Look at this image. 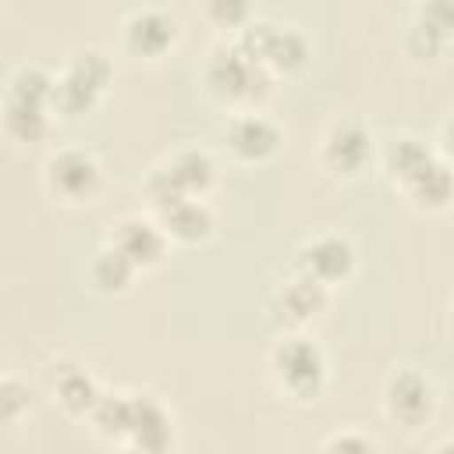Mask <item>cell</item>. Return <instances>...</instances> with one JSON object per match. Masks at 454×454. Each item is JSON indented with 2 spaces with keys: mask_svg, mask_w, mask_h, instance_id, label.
<instances>
[{
  "mask_svg": "<svg viewBox=\"0 0 454 454\" xmlns=\"http://www.w3.org/2000/svg\"><path fill=\"white\" fill-rule=\"evenodd\" d=\"M323 450H380V443H376L369 433L340 429V433H333V436L323 440Z\"/></svg>",
  "mask_w": 454,
  "mask_h": 454,
  "instance_id": "484cf974",
  "label": "cell"
},
{
  "mask_svg": "<svg viewBox=\"0 0 454 454\" xmlns=\"http://www.w3.org/2000/svg\"><path fill=\"white\" fill-rule=\"evenodd\" d=\"M436 450H454V436H450V440H440Z\"/></svg>",
  "mask_w": 454,
  "mask_h": 454,
  "instance_id": "83f0119b",
  "label": "cell"
},
{
  "mask_svg": "<svg viewBox=\"0 0 454 454\" xmlns=\"http://www.w3.org/2000/svg\"><path fill=\"white\" fill-rule=\"evenodd\" d=\"M135 450H170L174 447V415L156 394H131V422H128V443Z\"/></svg>",
  "mask_w": 454,
  "mask_h": 454,
  "instance_id": "9a60e30c",
  "label": "cell"
},
{
  "mask_svg": "<svg viewBox=\"0 0 454 454\" xmlns=\"http://www.w3.org/2000/svg\"><path fill=\"white\" fill-rule=\"evenodd\" d=\"M429 156H433V145H426L422 138H415V135H394L387 142V149H383V170L394 181V188H401Z\"/></svg>",
  "mask_w": 454,
  "mask_h": 454,
  "instance_id": "ffe728a7",
  "label": "cell"
},
{
  "mask_svg": "<svg viewBox=\"0 0 454 454\" xmlns=\"http://www.w3.org/2000/svg\"><path fill=\"white\" fill-rule=\"evenodd\" d=\"M202 4V18L216 28V32H241L245 25L255 21V7L252 0H199Z\"/></svg>",
  "mask_w": 454,
  "mask_h": 454,
  "instance_id": "7402d4cb",
  "label": "cell"
},
{
  "mask_svg": "<svg viewBox=\"0 0 454 454\" xmlns=\"http://www.w3.org/2000/svg\"><path fill=\"white\" fill-rule=\"evenodd\" d=\"M411 21L433 32L440 43H450L454 39V0H419Z\"/></svg>",
  "mask_w": 454,
  "mask_h": 454,
  "instance_id": "603a6c76",
  "label": "cell"
},
{
  "mask_svg": "<svg viewBox=\"0 0 454 454\" xmlns=\"http://www.w3.org/2000/svg\"><path fill=\"white\" fill-rule=\"evenodd\" d=\"M252 60H259L273 78H291L298 71H305V64L312 60V43L301 28L294 25H273V21H252L238 32L234 39Z\"/></svg>",
  "mask_w": 454,
  "mask_h": 454,
  "instance_id": "8992f818",
  "label": "cell"
},
{
  "mask_svg": "<svg viewBox=\"0 0 454 454\" xmlns=\"http://www.w3.org/2000/svg\"><path fill=\"white\" fill-rule=\"evenodd\" d=\"M114 82V60L99 50V46H85L74 50L67 57V64L57 71V114L64 117H85L92 114L106 89Z\"/></svg>",
  "mask_w": 454,
  "mask_h": 454,
  "instance_id": "5b68a950",
  "label": "cell"
},
{
  "mask_svg": "<svg viewBox=\"0 0 454 454\" xmlns=\"http://www.w3.org/2000/svg\"><path fill=\"white\" fill-rule=\"evenodd\" d=\"M156 220L163 223L167 238L177 241V245H202V241H209L213 231H216V213H213V206H209L206 199H199V195L170 202L167 209L156 213Z\"/></svg>",
  "mask_w": 454,
  "mask_h": 454,
  "instance_id": "ac0fdd59",
  "label": "cell"
},
{
  "mask_svg": "<svg viewBox=\"0 0 454 454\" xmlns=\"http://www.w3.org/2000/svg\"><path fill=\"white\" fill-rule=\"evenodd\" d=\"M28 383L18 376H4L0 380V419L7 426H18L28 415Z\"/></svg>",
  "mask_w": 454,
  "mask_h": 454,
  "instance_id": "cb8c5ba5",
  "label": "cell"
},
{
  "mask_svg": "<svg viewBox=\"0 0 454 454\" xmlns=\"http://www.w3.org/2000/svg\"><path fill=\"white\" fill-rule=\"evenodd\" d=\"M202 82L213 99L234 110H259V103L273 89V74L259 60H252L238 43H223L209 50L202 64Z\"/></svg>",
  "mask_w": 454,
  "mask_h": 454,
  "instance_id": "7a4b0ae2",
  "label": "cell"
},
{
  "mask_svg": "<svg viewBox=\"0 0 454 454\" xmlns=\"http://www.w3.org/2000/svg\"><path fill=\"white\" fill-rule=\"evenodd\" d=\"M92 429L110 443H128V422H131V394L124 390H103L96 411L89 415Z\"/></svg>",
  "mask_w": 454,
  "mask_h": 454,
  "instance_id": "44dd1931",
  "label": "cell"
},
{
  "mask_svg": "<svg viewBox=\"0 0 454 454\" xmlns=\"http://www.w3.org/2000/svg\"><path fill=\"white\" fill-rule=\"evenodd\" d=\"M355 266H358V252H355L351 238H344L337 231L312 234L309 241H301L294 248V270L316 277L326 287H337V284L351 280Z\"/></svg>",
  "mask_w": 454,
  "mask_h": 454,
  "instance_id": "7c38bea8",
  "label": "cell"
},
{
  "mask_svg": "<svg viewBox=\"0 0 454 454\" xmlns=\"http://www.w3.org/2000/svg\"><path fill=\"white\" fill-rule=\"evenodd\" d=\"M319 167L330 177H358L372 163V135L362 121L340 117L330 121L319 138Z\"/></svg>",
  "mask_w": 454,
  "mask_h": 454,
  "instance_id": "9c48e42d",
  "label": "cell"
},
{
  "mask_svg": "<svg viewBox=\"0 0 454 454\" xmlns=\"http://www.w3.org/2000/svg\"><path fill=\"white\" fill-rule=\"evenodd\" d=\"M177 18L163 7H138L121 25V43L138 60H160L177 46Z\"/></svg>",
  "mask_w": 454,
  "mask_h": 454,
  "instance_id": "4fadbf2b",
  "label": "cell"
},
{
  "mask_svg": "<svg viewBox=\"0 0 454 454\" xmlns=\"http://www.w3.org/2000/svg\"><path fill=\"white\" fill-rule=\"evenodd\" d=\"M450 323H454V305H450Z\"/></svg>",
  "mask_w": 454,
  "mask_h": 454,
  "instance_id": "f1b7e54d",
  "label": "cell"
},
{
  "mask_svg": "<svg viewBox=\"0 0 454 454\" xmlns=\"http://www.w3.org/2000/svg\"><path fill=\"white\" fill-rule=\"evenodd\" d=\"M43 188L60 206H89L103 192V163L85 145H60L43 163Z\"/></svg>",
  "mask_w": 454,
  "mask_h": 454,
  "instance_id": "52a82bcc",
  "label": "cell"
},
{
  "mask_svg": "<svg viewBox=\"0 0 454 454\" xmlns=\"http://www.w3.org/2000/svg\"><path fill=\"white\" fill-rule=\"evenodd\" d=\"M383 411L404 429L429 426L436 415V383L415 365H397L383 383Z\"/></svg>",
  "mask_w": 454,
  "mask_h": 454,
  "instance_id": "ba28073f",
  "label": "cell"
},
{
  "mask_svg": "<svg viewBox=\"0 0 454 454\" xmlns=\"http://www.w3.org/2000/svg\"><path fill=\"white\" fill-rule=\"evenodd\" d=\"M223 145L238 163L259 167L284 149V128L262 110H238L223 128Z\"/></svg>",
  "mask_w": 454,
  "mask_h": 454,
  "instance_id": "30bf717a",
  "label": "cell"
},
{
  "mask_svg": "<svg viewBox=\"0 0 454 454\" xmlns=\"http://www.w3.org/2000/svg\"><path fill=\"white\" fill-rule=\"evenodd\" d=\"M270 372L280 394L305 404V401L323 397L326 380H330V362H326V351L312 337H305L301 330H291L273 344Z\"/></svg>",
  "mask_w": 454,
  "mask_h": 454,
  "instance_id": "3957f363",
  "label": "cell"
},
{
  "mask_svg": "<svg viewBox=\"0 0 454 454\" xmlns=\"http://www.w3.org/2000/svg\"><path fill=\"white\" fill-rule=\"evenodd\" d=\"M330 305V287L319 284L316 277L294 270L287 280L277 284V291L270 294V319L284 330H301L312 319H319Z\"/></svg>",
  "mask_w": 454,
  "mask_h": 454,
  "instance_id": "8fae6325",
  "label": "cell"
},
{
  "mask_svg": "<svg viewBox=\"0 0 454 454\" xmlns=\"http://www.w3.org/2000/svg\"><path fill=\"white\" fill-rule=\"evenodd\" d=\"M440 145H443V156H450L454 160V114L443 121V128H440Z\"/></svg>",
  "mask_w": 454,
  "mask_h": 454,
  "instance_id": "4316f807",
  "label": "cell"
},
{
  "mask_svg": "<svg viewBox=\"0 0 454 454\" xmlns=\"http://www.w3.org/2000/svg\"><path fill=\"white\" fill-rule=\"evenodd\" d=\"M50 394L57 401V408L67 415V419H89L103 397V387L99 380L78 365V362H60L53 365V376H50Z\"/></svg>",
  "mask_w": 454,
  "mask_h": 454,
  "instance_id": "2e32d148",
  "label": "cell"
},
{
  "mask_svg": "<svg viewBox=\"0 0 454 454\" xmlns=\"http://www.w3.org/2000/svg\"><path fill=\"white\" fill-rule=\"evenodd\" d=\"M57 74L39 64H18L4 89V135L14 145H39L53 131Z\"/></svg>",
  "mask_w": 454,
  "mask_h": 454,
  "instance_id": "6da1fadb",
  "label": "cell"
},
{
  "mask_svg": "<svg viewBox=\"0 0 454 454\" xmlns=\"http://www.w3.org/2000/svg\"><path fill=\"white\" fill-rule=\"evenodd\" d=\"M138 273H142V270H138L117 245H110V241H103V245L92 252L89 270H85L92 291H96V294H110V298H114V294H128Z\"/></svg>",
  "mask_w": 454,
  "mask_h": 454,
  "instance_id": "d6986e66",
  "label": "cell"
},
{
  "mask_svg": "<svg viewBox=\"0 0 454 454\" xmlns=\"http://www.w3.org/2000/svg\"><path fill=\"white\" fill-rule=\"evenodd\" d=\"M401 195L422 209V213H443L450 202H454V167L443 160V156H429L404 184H401Z\"/></svg>",
  "mask_w": 454,
  "mask_h": 454,
  "instance_id": "e0dca14e",
  "label": "cell"
},
{
  "mask_svg": "<svg viewBox=\"0 0 454 454\" xmlns=\"http://www.w3.org/2000/svg\"><path fill=\"white\" fill-rule=\"evenodd\" d=\"M106 241L117 245L142 273L156 270L170 252V238H167L163 223L156 216H142V213H131V216H121L117 223H110Z\"/></svg>",
  "mask_w": 454,
  "mask_h": 454,
  "instance_id": "5bb4252c",
  "label": "cell"
},
{
  "mask_svg": "<svg viewBox=\"0 0 454 454\" xmlns=\"http://www.w3.org/2000/svg\"><path fill=\"white\" fill-rule=\"evenodd\" d=\"M443 46H447V43H440V39H436L433 32H426L419 21H411L408 32H404V50H408L415 60H436Z\"/></svg>",
  "mask_w": 454,
  "mask_h": 454,
  "instance_id": "d4e9b609",
  "label": "cell"
},
{
  "mask_svg": "<svg viewBox=\"0 0 454 454\" xmlns=\"http://www.w3.org/2000/svg\"><path fill=\"white\" fill-rule=\"evenodd\" d=\"M213 184H216V160L199 145H184L174 149L160 167H153L142 188L153 213H160L177 199H192V195L206 199Z\"/></svg>",
  "mask_w": 454,
  "mask_h": 454,
  "instance_id": "277c9868",
  "label": "cell"
}]
</instances>
